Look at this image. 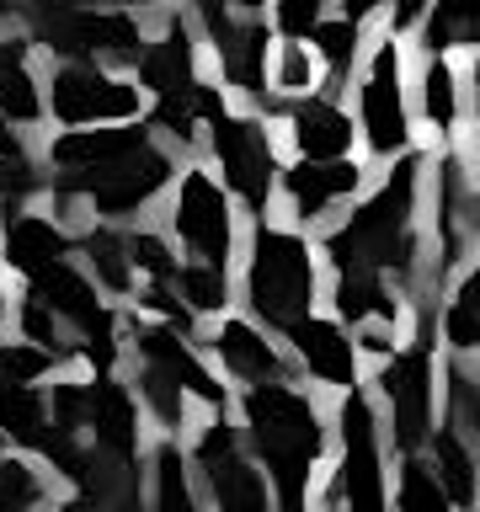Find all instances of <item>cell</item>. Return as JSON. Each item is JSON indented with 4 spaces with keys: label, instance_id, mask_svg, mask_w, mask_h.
<instances>
[{
    "label": "cell",
    "instance_id": "cell-1",
    "mask_svg": "<svg viewBox=\"0 0 480 512\" xmlns=\"http://www.w3.org/2000/svg\"><path fill=\"white\" fill-rule=\"evenodd\" d=\"M246 411V438L256 464L267 470L272 512H310V480L326 454V422L315 400L294 384H251L240 395Z\"/></svg>",
    "mask_w": 480,
    "mask_h": 512
},
{
    "label": "cell",
    "instance_id": "cell-2",
    "mask_svg": "<svg viewBox=\"0 0 480 512\" xmlns=\"http://www.w3.org/2000/svg\"><path fill=\"white\" fill-rule=\"evenodd\" d=\"M427 160L406 150L395 155V171L379 182L374 198H363L352 214L326 230V251L336 272H379V278H411L416 272V192H422Z\"/></svg>",
    "mask_w": 480,
    "mask_h": 512
},
{
    "label": "cell",
    "instance_id": "cell-3",
    "mask_svg": "<svg viewBox=\"0 0 480 512\" xmlns=\"http://www.w3.org/2000/svg\"><path fill=\"white\" fill-rule=\"evenodd\" d=\"M27 43L48 48L64 64H134L144 54V27L128 11H96L70 0H16Z\"/></svg>",
    "mask_w": 480,
    "mask_h": 512
},
{
    "label": "cell",
    "instance_id": "cell-4",
    "mask_svg": "<svg viewBox=\"0 0 480 512\" xmlns=\"http://www.w3.org/2000/svg\"><path fill=\"white\" fill-rule=\"evenodd\" d=\"M246 304L272 331H288V326H299L304 315H315V251L299 230H278V224H267V219L251 230Z\"/></svg>",
    "mask_w": 480,
    "mask_h": 512
},
{
    "label": "cell",
    "instance_id": "cell-5",
    "mask_svg": "<svg viewBox=\"0 0 480 512\" xmlns=\"http://www.w3.org/2000/svg\"><path fill=\"white\" fill-rule=\"evenodd\" d=\"M176 176V160L160 150L155 139H144L139 150H128L107 166H91V171H75V176H54V198L59 203H80L91 214H107V219H128L139 208H150L160 192L171 187Z\"/></svg>",
    "mask_w": 480,
    "mask_h": 512
},
{
    "label": "cell",
    "instance_id": "cell-6",
    "mask_svg": "<svg viewBox=\"0 0 480 512\" xmlns=\"http://www.w3.org/2000/svg\"><path fill=\"white\" fill-rule=\"evenodd\" d=\"M379 400L390 416V438L400 454H422L438 427V374H432V320L422 315L411 347H395L379 368Z\"/></svg>",
    "mask_w": 480,
    "mask_h": 512
},
{
    "label": "cell",
    "instance_id": "cell-7",
    "mask_svg": "<svg viewBox=\"0 0 480 512\" xmlns=\"http://www.w3.org/2000/svg\"><path fill=\"white\" fill-rule=\"evenodd\" d=\"M27 288H32L27 299H38L59 326H70L80 336V347H75L80 358L96 363V374H112V363H118V315L96 299V283L86 272L75 262H54V267L32 272Z\"/></svg>",
    "mask_w": 480,
    "mask_h": 512
},
{
    "label": "cell",
    "instance_id": "cell-8",
    "mask_svg": "<svg viewBox=\"0 0 480 512\" xmlns=\"http://www.w3.org/2000/svg\"><path fill=\"white\" fill-rule=\"evenodd\" d=\"M342 432V475H336V512H390L384 507V454H379V416L363 390H347L336 406Z\"/></svg>",
    "mask_w": 480,
    "mask_h": 512
},
{
    "label": "cell",
    "instance_id": "cell-9",
    "mask_svg": "<svg viewBox=\"0 0 480 512\" xmlns=\"http://www.w3.org/2000/svg\"><path fill=\"white\" fill-rule=\"evenodd\" d=\"M208 144H214V160L224 171V192H235L246 208L262 214L267 198L278 192V150H272L267 123L246 118V112H219L208 123Z\"/></svg>",
    "mask_w": 480,
    "mask_h": 512
},
{
    "label": "cell",
    "instance_id": "cell-10",
    "mask_svg": "<svg viewBox=\"0 0 480 512\" xmlns=\"http://www.w3.org/2000/svg\"><path fill=\"white\" fill-rule=\"evenodd\" d=\"M400 43L384 38L374 43V54L363 64V86H358V134L368 144V155L395 160L411 150V107L406 86H400Z\"/></svg>",
    "mask_w": 480,
    "mask_h": 512
},
{
    "label": "cell",
    "instance_id": "cell-11",
    "mask_svg": "<svg viewBox=\"0 0 480 512\" xmlns=\"http://www.w3.org/2000/svg\"><path fill=\"white\" fill-rule=\"evenodd\" d=\"M48 112L70 128H96V123H134L144 107V91L134 80L102 70V64H59L48 75Z\"/></svg>",
    "mask_w": 480,
    "mask_h": 512
},
{
    "label": "cell",
    "instance_id": "cell-12",
    "mask_svg": "<svg viewBox=\"0 0 480 512\" xmlns=\"http://www.w3.org/2000/svg\"><path fill=\"white\" fill-rule=\"evenodd\" d=\"M192 459H198V475H203V486H208L214 512H272L267 475L256 470V459L246 454L240 427H230L224 416L198 432Z\"/></svg>",
    "mask_w": 480,
    "mask_h": 512
},
{
    "label": "cell",
    "instance_id": "cell-13",
    "mask_svg": "<svg viewBox=\"0 0 480 512\" xmlns=\"http://www.w3.org/2000/svg\"><path fill=\"white\" fill-rule=\"evenodd\" d=\"M171 230L203 267L230 272L235 208H230V192H224L208 171H182V187H176V203H171Z\"/></svg>",
    "mask_w": 480,
    "mask_h": 512
},
{
    "label": "cell",
    "instance_id": "cell-14",
    "mask_svg": "<svg viewBox=\"0 0 480 512\" xmlns=\"http://www.w3.org/2000/svg\"><path fill=\"white\" fill-rule=\"evenodd\" d=\"M192 16H198L203 38L214 43V59L224 70V86L256 96L267 86V59H272V32L256 16H235L224 11L219 0H192Z\"/></svg>",
    "mask_w": 480,
    "mask_h": 512
},
{
    "label": "cell",
    "instance_id": "cell-15",
    "mask_svg": "<svg viewBox=\"0 0 480 512\" xmlns=\"http://www.w3.org/2000/svg\"><path fill=\"white\" fill-rule=\"evenodd\" d=\"M80 438L107 459L139 464V400H134V390L118 384L112 374H96L86 384V422H80Z\"/></svg>",
    "mask_w": 480,
    "mask_h": 512
},
{
    "label": "cell",
    "instance_id": "cell-16",
    "mask_svg": "<svg viewBox=\"0 0 480 512\" xmlns=\"http://www.w3.org/2000/svg\"><path fill=\"white\" fill-rule=\"evenodd\" d=\"M128 342H134L139 368H150V374H160L166 384H176L182 395H198L203 406H230V390H224V384L208 374V363H203L171 326H139Z\"/></svg>",
    "mask_w": 480,
    "mask_h": 512
},
{
    "label": "cell",
    "instance_id": "cell-17",
    "mask_svg": "<svg viewBox=\"0 0 480 512\" xmlns=\"http://www.w3.org/2000/svg\"><path fill=\"white\" fill-rule=\"evenodd\" d=\"M294 342V358L310 379L331 384V390H358V347L352 336L342 331V320H320V315H304L299 326L283 331Z\"/></svg>",
    "mask_w": 480,
    "mask_h": 512
},
{
    "label": "cell",
    "instance_id": "cell-18",
    "mask_svg": "<svg viewBox=\"0 0 480 512\" xmlns=\"http://www.w3.org/2000/svg\"><path fill=\"white\" fill-rule=\"evenodd\" d=\"M363 187V166L358 160H299V166L283 171V192H288V208H294L299 224H320L326 208H336L342 198Z\"/></svg>",
    "mask_w": 480,
    "mask_h": 512
},
{
    "label": "cell",
    "instance_id": "cell-19",
    "mask_svg": "<svg viewBox=\"0 0 480 512\" xmlns=\"http://www.w3.org/2000/svg\"><path fill=\"white\" fill-rule=\"evenodd\" d=\"M288 139H294L299 160H347L358 128L331 96H299L288 107Z\"/></svg>",
    "mask_w": 480,
    "mask_h": 512
},
{
    "label": "cell",
    "instance_id": "cell-20",
    "mask_svg": "<svg viewBox=\"0 0 480 512\" xmlns=\"http://www.w3.org/2000/svg\"><path fill=\"white\" fill-rule=\"evenodd\" d=\"M214 358L230 368L240 384H288V358L272 347L267 331L251 326V320H224L214 331Z\"/></svg>",
    "mask_w": 480,
    "mask_h": 512
},
{
    "label": "cell",
    "instance_id": "cell-21",
    "mask_svg": "<svg viewBox=\"0 0 480 512\" xmlns=\"http://www.w3.org/2000/svg\"><path fill=\"white\" fill-rule=\"evenodd\" d=\"M134 64H139V91H150V96L192 86V80H198V43H192V27L182 16H171L166 32H160L155 43H144V54Z\"/></svg>",
    "mask_w": 480,
    "mask_h": 512
},
{
    "label": "cell",
    "instance_id": "cell-22",
    "mask_svg": "<svg viewBox=\"0 0 480 512\" xmlns=\"http://www.w3.org/2000/svg\"><path fill=\"white\" fill-rule=\"evenodd\" d=\"M144 139H150V128H139V123H123V128H70V134H59L54 144H48V160H54L59 176H75V171L107 166V160L139 150Z\"/></svg>",
    "mask_w": 480,
    "mask_h": 512
},
{
    "label": "cell",
    "instance_id": "cell-23",
    "mask_svg": "<svg viewBox=\"0 0 480 512\" xmlns=\"http://www.w3.org/2000/svg\"><path fill=\"white\" fill-rule=\"evenodd\" d=\"M6 262L22 278H32V272H43L54 262H70V235H64L59 219L16 208V214H6Z\"/></svg>",
    "mask_w": 480,
    "mask_h": 512
},
{
    "label": "cell",
    "instance_id": "cell-24",
    "mask_svg": "<svg viewBox=\"0 0 480 512\" xmlns=\"http://www.w3.org/2000/svg\"><path fill=\"white\" fill-rule=\"evenodd\" d=\"M331 304H336V320H347V326H358V331L400 326V299L390 294V283H384L379 272H336Z\"/></svg>",
    "mask_w": 480,
    "mask_h": 512
},
{
    "label": "cell",
    "instance_id": "cell-25",
    "mask_svg": "<svg viewBox=\"0 0 480 512\" xmlns=\"http://www.w3.org/2000/svg\"><path fill=\"white\" fill-rule=\"evenodd\" d=\"M0 438L22 443L32 454H48V443L59 438L54 416H48V390H38V384L0 390Z\"/></svg>",
    "mask_w": 480,
    "mask_h": 512
},
{
    "label": "cell",
    "instance_id": "cell-26",
    "mask_svg": "<svg viewBox=\"0 0 480 512\" xmlns=\"http://www.w3.org/2000/svg\"><path fill=\"white\" fill-rule=\"evenodd\" d=\"M219 112H230V107H224V91H219V86H203V80L155 96V128H166V134L182 144V150L198 139V123H214Z\"/></svg>",
    "mask_w": 480,
    "mask_h": 512
},
{
    "label": "cell",
    "instance_id": "cell-27",
    "mask_svg": "<svg viewBox=\"0 0 480 512\" xmlns=\"http://www.w3.org/2000/svg\"><path fill=\"white\" fill-rule=\"evenodd\" d=\"M0 118L6 123L43 118V91L27 64V38H11V32H0Z\"/></svg>",
    "mask_w": 480,
    "mask_h": 512
},
{
    "label": "cell",
    "instance_id": "cell-28",
    "mask_svg": "<svg viewBox=\"0 0 480 512\" xmlns=\"http://www.w3.org/2000/svg\"><path fill=\"white\" fill-rule=\"evenodd\" d=\"M427 448H432L427 464H432V475H438L448 507H454V512H470V507H475V454H470V438L443 422V427H432Z\"/></svg>",
    "mask_w": 480,
    "mask_h": 512
},
{
    "label": "cell",
    "instance_id": "cell-29",
    "mask_svg": "<svg viewBox=\"0 0 480 512\" xmlns=\"http://www.w3.org/2000/svg\"><path fill=\"white\" fill-rule=\"evenodd\" d=\"M480 43V0H427L422 16V48L427 59H448V48Z\"/></svg>",
    "mask_w": 480,
    "mask_h": 512
},
{
    "label": "cell",
    "instance_id": "cell-30",
    "mask_svg": "<svg viewBox=\"0 0 480 512\" xmlns=\"http://www.w3.org/2000/svg\"><path fill=\"white\" fill-rule=\"evenodd\" d=\"M310 54L331 70L326 91H342V80L352 75V64H358V54H363V27L347 22V16H326V22L310 32Z\"/></svg>",
    "mask_w": 480,
    "mask_h": 512
},
{
    "label": "cell",
    "instance_id": "cell-31",
    "mask_svg": "<svg viewBox=\"0 0 480 512\" xmlns=\"http://www.w3.org/2000/svg\"><path fill=\"white\" fill-rule=\"evenodd\" d=\"M443 336L459 358H470L480 347V267H464L454 299H448V310H443Z\"/></svg>",
    "mask_w": 480,
    "mask_h": 512
},
{
    "label": "cell",
    "instance_id": "cell-32",
    "mask_svg": "<svg viewBox=\"0 0 480 512\" xmlns=\"http://www.w3.org/2000/svg\"><path fill=\"white\" fill-rule=\"evenodd\" d=\"M171 288L182 294V310L187 315H219V310H230V272H219V267L182 262Z\"/></svg>",
    "mask_w": 480,
    "mask_h": 512
},
{
    "label": "cell",
    "instance_id": "cell-33",
    "mask_svg": "<svg viewBox=\"0 0 480 512\" xmlns=\"http://www.w3.org/2000/svg\"><path fill=\"white\" fill-rule=\"evenodd\" d=\"M422 118L448 134L459 123V70L454 59H427L422 64Z\"/></svg>",
    "mask_w": 480,
    "mask_h": 512
},
{
    "label": "cell",
    "instance_id": "cell-34",
    "mask_svg": "<svg viewBox=\"0 0 480 512\" xmlns=\"http://www.w3.org/2000/svg\"><path fill=\"white\" fill-rule=\"evenodd\" d=\"M86 262L96 272V283H107L112 294H128L134 288V267H128V246L118 230H107V224H96L86 230Z\"/></svg>",
    "mask_w": 480,
    "mask_h": 512
},
{
    "label": "cell",
    "instance_id": "cell-35",
    "mask_svg": "<svg viewBox=\"0 0 480 512\" xmlns=\"http://www.w3.org/2000/svg\"><path fill=\"white\" fill-rule=\"evenodd\" d=\"M395 507H400V512H454V507H448V496H443V486H438V475H432V464H427L422 454H406V459H400Z\"/></svg>",
    "mask_w": 480,
    "mask_h": 512
},
{
    "label": "cell",
    "instance_id": "cell-36",
    "mask_svg": "<svg viewBox=\"0 0 480 512\" xmlns=\"http://www.w3.org/2000/svg\"><path fill=\"white\" fill-rule=\"evenodd\" d=\"M155 512H198V496H192L187 464L176 443L155 448Z\"/></svg>",
    "mask_w": 480,
    "mask_h": 512
},
{
    "label": "cell",
    "instance_id": "cell-37",
    "mask_svg": "<svg viewBox=\"0 0 480 512\" xmlns=\"http://www.w3.org/2000/svg\"><path fill=\"white\" fill-rule=\"evenodd\" d=\"M123 246H128V267L144 272L150 283H176V251H171V240L166 235H155V230H134V235H123Z\"/></svg>",
    "mask_w": 480,
    "mask_h": 512
},
{
    "label": "cell",
    "instance_id": "cell-38",
    "mask_svg": "<svg viewBox=\"0 0 480 512\" xmlns=\"http://www.w3.org/2000/svg\"><path fill=\"white\" fill-rule=\"evenodd\" d=\"M267 75L283 96H315V54L304 43H278V54L267 59Z\"/></svg>",
    "mask_w": 480,
    "mask_h": 512
},
{
    "label": "cell",
    "instance_id": "cell-39",
    "mask_svg": "<svg viewBox=\"0 0 480 512\" xmlns=\"http://www.w3.org/2000/svg\"><path fill=\"white\" fill-rule=\"evenodd\" d=\"M43 480L27 459H0V512H38Z\"/></svg>",
    "mask_w": 480,
    "mask_h": 512
},
{
    "label": "cell",
    "instance_id": "cell-40",
    "mask_svg": "<svg viewBox=\"0 0 480 512\" xmlns=\"http://www.w3.org/2000/svg\"><path fill=\"white\" fill-rule=\"evenodd\" d=\"M54 358L38 352L32 342H0V390H16V384H38Z\"/></svg>",
    "mask_w": 480,
    "mask_h": 512
},
{
    "label": "cell",
    "instance_id": "cell-41",
    "mask_svg": "<svg viewBox=\"0 0 480 512\" xmlns=\"http://www.w3.org/2000/svg\"><path fill=\"white\" fill-rule=\"evenodd\" d=\"M326 22V0H272V27L283 43H299Z\"/></svg>",
    "mask_w": 480,
    "mask_h": 512
},
{
    "label": "cell",
    "instance_id": "cell-42",
    "mask_svg": "<svg viewBox=\"0 0 480 512\" xmlns=\"http://www.w3.org/2000/svg\"><path fill=\"white\" fill-rule=\"evenodd\" d=\"M22 342H32L38 352H48V358H70V347H64V326L54 315L43 310L38 299H22Z\"/></svg>",
    "mask_w": 480,
    "mask_h": 512
},
{
    "label": "cell",
    "instance_id": "cell-43",
    "mask_svg": "<svg viewBox=\"0 0 480 512\" xmlns=\"http://www.w3.org/2000/svg\"><path fill=\"white\" fill-rule=\"evenodd\" d=\"M139 395H144V406L155 411V422L166 427V432L182 427V406H187V395L176 390V384H166L160 374H150V368H139Z\"/></svg>",
    "mask_w": 480,
    "mask_h": 512
},
{
    "label": "cell",
    "instance_id": "cell-44",
    "mask_svg": "<svg viewBox=\"0 0 480 512\" xmlns=\"http://www.w3.org/2000/svg\"><path fill=\"white\" fill-rule=\"evenodd\" d=\"M422 16H427V0H395V11H390V38H400V32H411V27H422Z\"/></svg>",
    "mask_w": 480,
    "mask_h": 512
},
{
    "label": "cell",
    "instance_id": "cell-45",
    "mask_svg": "<svg viewBox=\"0 0 480 512\" xmlns=\"http://www.w3.org/2000/svg\"><path fill=\"white\" fill-rule=\"evenodd\" d=\"M384 6H390V0H342V16H347V22H368V16H374V11H384Z\"/></svg>",
    "mask_w": 480,
    "mask_h": 512
},
{
    "label": "cell",
    "instance_id": "cell-46",
    "mask_svg": "<svg viewBox=\"0 0 480 512\" xmlns=\"http://www.w3.org/2000/svg\"><path fill=\"white\" fill-rule=\"evenodd\" d=\"M70 6H96V11H123V6H150V0H70Z\"/></svg>",
    "mask_w": 480,
    "mask_h": 512
},
{
    "label": "cell",
    "instance_id": "cell-47",
    "mask_svg": "<svg viewBox=\"0 0 480 512\" xmlns=\"http://www.w3.org/2000/svg\"><path fill=\"white\" fill-rule=\"evenodd\" d=\"M219 6H224V11H235V16H256V11L267 6V0H219Z\"/></svg>",
    "mask_w": 480,
    "mask_h": 512
},
{
    "label": "cell",
    "instance_id": "cell-48",
    "mask_svg": "<svg viewBox=\"0 0 480 512\" xmlns=\"http://www.w3.org/2000/svg\"><path fill=\"white\" fill-rule=\"evenodd\" d=\"M16 22V0H0V32H6Z\"/></svg>",
    "mask_w": 480,
    "mask_h": 512
},
{
    "label": "cell",
    "instance_id": "cell-49",
    "mask_svg": "<svg viewBox=\"0 0 480 512\" xmlns=\"http://www.w3.org/2000/svg\"><path fill=\"white\" fill-rule=\"evenodd\" d=\"M59 512H96V507H91V502H86V496H75V502H64V507H59Z\"/></svg>",
    "mask_w": 480,
    "mask_h": 512
},
{
    "label": "cell",
    "instance_id": "cell-50",
    "mask_svg": "<svg viewBox=\"0 0 480 512\" xmlns=\"http://www.w3.org/2000/svg\"><path fill=\"white\" fill-rule=\"evenodd\" d=\"M6 310H11V304H6V288H0V326H6Z\"/></svg>",
    "mask_w": 480,
    "mask_h": 512
},
{
    "label": "cell",
    "instance_id": "cell-51",
    "mask_svg": "<svg viewBox=\"0 0 480 512\" xmlns=\"http://www.w3.org/2000/svg\"><path fill=\"white\" fill-rule=\"evenodd\" d=\"M0 443H6V438H0Z\"/></svg>",
    "mask_w": 480,
    "mask_h": 512
}]
</instances>
